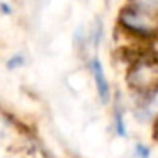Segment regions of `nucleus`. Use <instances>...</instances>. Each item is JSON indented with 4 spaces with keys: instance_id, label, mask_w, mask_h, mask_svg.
Here are the masks:
<instances>
[{
    "instance_id": "7",
    "label": "nucleus",
    "mask_w": 158,
    "mask_h": 158,
    "mask_svg": "<svg viewBox=\"0 0 158 158\" xmlns=\"http://www.w3.org/2000/svg\"><path fill=\"white\" fill-rule=\"evenodd\" d=\"M0 10L4 12V14H10V12H12V9L9 7L7 4H0Z\"/></svg>"
},
{
    "instance_id": "5",
    "label": "nucleus",
    "mask_w": 158,
    "mask_h": 158,
    "mask_svg": "<svg viewBox=\"0 0 158 158\" xmlns=\"http://www.w3.org/2000/svg\"><path fill=\"white\" fill-rule=\"evenodd\" d=\"M151 150L143 143H136L134 144V156L136 158H150Z\"/></svg>"
},
{
    "instance_id": "3",
    "label": "nucleus",
    "mask_w": 158,
    "mask_h": 158,
    "mask_svg": "<svg viewBox=\"0 0 158 158\" xmlns=\"http://www.w3.org/2000/svg\"><path fill=\"white\" fill-rule=\"evenodd\" d=\"M124 114H123V109L121 107H116V110H114L112 114V127L114 131H116L117 136L121 138H126L127 133H126V124H124Z\"/></svg>"
},
{
    "instance_id": "4",
    "label": "nucleus",
    "mask_w": 158,
    "mask_h": 158,
    "mask_svg": "<svg viewBox=\"0 0 158 158\" xmlns=\"http://www.w3.org/2000/svg\"><path fill=\"white\" fill-rule=\"evenodd\" d=\"M134 4L139 7L141 12L148 15L158 14V0H134Z\"/></svg>"
},
{
    "instance_id": "1",
    "label": "nucleus",
    "mask_w": 158,
    "mask_h": 158,
    "mask_svg": "<svg viewBox=\"0 0 158 158\" xmlns=\"http://www.w3.org/2000/svg\"><path fill=\"white\" fill-rule=\"evenodd\" d=\"M121 19H123V24L131 31H136L139 34L153 32V26L148 21V14H144L141 10H124Z\"/></svg>"
},
{
    "instance_id": "2",
    "label": "nucleus",
    "mask_w": 158,
    "mask_h": 158,
    "mask_svg": "<svg viewBox=\"0 0 158 158\" xmlns=\"http://www.w3.org/2000/svg\"><path fill=\"white\" fill-rule=\"evenodd\" d=\"M90 68H92V73H94V80H95V87H97V94H99L100 102L107 104V102H109V97H110V90H109L107 78H106V75H104L102 63L99 61V58H94L92 60Z\"/></svg>"
},
{
    "instance_id": "6",
    "label": "nucleus",
    "mask_w": 158,
    "mask_h": 158,
    "mask_svg": "<svg viewBox=\"0 0 158 158\" xmlns=\"http://www.w3.org/2000/svg\"><path fill=\"white\" fill-rule=\"evenodd\" d=\"M22 65H24V56L22 55H14V56H10L9 61H7L9 70H17V68H21Z\"/></svg>"
}]
</instances>
